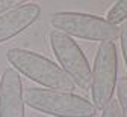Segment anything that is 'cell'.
Wrapping results in <instances>:
<instances>
[{
  "mask_svg": "<svg viewBox=\"0 0 127 117\" xmlns=\"http://www.w3.org/2000/svg\"><path fill=\"white\" fill-rule=\"evenodd\" d=\"M6 60L9 62L12 69L44 86L45 89L70 93H73L76 89L73 80L62 71L59 65L35 51L23 48H9L6 51Z\"/></svg>",
  "mask_w": 127,
  "mask_h": 117,
  "instance_id": "6da1fadb",
  "label": "cell"
},
{
  "mask_svg": "<svg viewBox=\"0 0 127 117\" xmlns=\"http://www.w3.org/2000/svg\"><path fill=\"white\" fill-rule=\"evenodd\" d=\"M23 101L24 105L53 117H94L97 114L92 102L70 92L27 87L23 90Z\"/></svg>",
  "mask_w": 127,
  "mask_h": 117,
  "instance_id": "7a4b0ae2",
  "label": "cell"
},
{
  "mask_svg": "<svg viewBox=\"0 0 127 117\" xmlns=\"http://www.w3.org/2000/svg\"><path fill=\"white\" fill-rule=\"evenodd\" d=\"M101 117H121V111H120V105L118 101H110L107 104V107L104 110H101Z\"/></svg>",
  "mask_w": 127,
  "mask_h": 117,
  "instance_id": "30bf717a",
  "label": "cell"
},
{
  "mask_svg": "<svg viewBox=\"0 0 127 117\" xmlns=\"http://www.w3.org/2000/svg\"><path fill=\"white\" fill-rule=\"evenodd\" d=\"M118 57L114 42L100 44L95 54L94 66L91 71V95L95 110H104L112 101V95L117 84Z\"/></svg>",
  "mask_w": 127,
  "mask_h": 117,
  "instance_id": "277c9868",
  "label": "cell"
},
{
  "mask_svg": "<svg viewBox=\"0 0 127 117\" xmlns=\"http://www.w3.org/2000/svg\"><path fill=\"white\" fill-rule=\"evenodd\" d=\"M107 23L112 26H118L127 20V0H118V2L112 6L104 18Z\"/></svg>",
  "mask_w": 127,
  "mask_h": 117,
  "instance_id": "ba28073f",
  "label": "cell"
},
{
  "mask_svg": "<svg viewBox=\"0 0 127 117\" xmlns=\"http://www.w3.org/2000/svg\"><path fill=\"white\" fill-rule=\"evenodd\" d=\"M41 14V8L36 3H23L18 8L11 9L0 15V44L20 35L30 27Z\"/></svg>",
  "mask_w": 127,
  "mask_h": 117,
  "instance_id": "52a82bcc",
  "label": "cell"
},
{
  "mask_svg": "<svg viewBox=\"0 0 127 117\" xmlns=\"http://www.w3.org/2000/svg\"><path fill=\"white\" fill-rule=\"evenodd\" d=\"M52 50L61 63L62 71L65 72L73 83L82 90H89L91 87V66L76 41L61 32L52 30L50 33Z\"/></svg>",
  "mask_w": 127,
  "mask_h": 117,
  "instance_id": "5b68a950",
  "label": "cell"
},
{
  "mask_svg": "<svg viewBox=\"0 0 127 117\" xmlns=\"http://www.w3.org/2000/svg\"><path fill=\"white\" fill-rule=\"evenodd\" d=\"M120 41H121V50H123V56L126 62V68H127V20L120 27Z\"/></svg>",
  "mask_w": 127,
  "mask_h": 117,
  "instance_id": "8fae6325",
  "label": "cell"
},
{
  "mask_svg": "<svg viewBox=\"0 0 127 117\" xmlns=\"http://www.w3.org/2000/svg\"><path fill=\"white\" fill-rule=\"evenodd\" d=\"M20 5H23V3L18 2V0H0V15L11 11V9L18 8Z\"/></svg>",
  "mask_w": 127,
  "mask_h": 117,
  "instance_id": "7c38bea8",
  "label": "cell"
},
{
  "mask_svg": "<svg viewBox=\"0 0 127 117\" xmlns=\"http://www.w3.org/2000/svg\"><path fill=\"white\" fill-rule=\"evenodd\" d=\"M52 27L67 36L95 42H114L120 38V27L104 18L82 12H56L50 18Z\"/></svg>",
  "mask_w": 127,
  "mask_h": 117,
  "instance_id": "3957f363",
  "label": "cell"
},
{
  "mask_svg": "<svg viewBox=\"0 0 127 117\" xmlns=\"http://www.w3.org/2000/svg\"><path fill=\"white\" fill-rule=\"evenodd\" d=\"M0 117H24L21 78L12 68L5 69L0 81Z\"/></svg>",
  "mask_w": 127,
  "mask_h": 117,
  "instance_id": "8992f818",
  "label": "cell"
},
{
  "mask_svg": "<svg viewBox=\"0 0 127 117\" xmlns=\"http://www.w3.org/2000/svg\"><path fill=\"white\" fill-rule=\"evenodd\" d=\"M117 95H118L121 117H127V78L126 77L120 78L117 83Z\"/></svg>",
  "mask_w": 127,
  "mask_h": 117,
  "instance_id": "9c48e42d",
  "label": "cell"
}]
</instances>
